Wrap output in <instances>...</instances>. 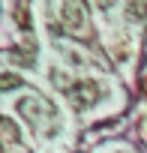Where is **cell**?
Segmentation results:
<instances>
[{"label":"cell","instance_id":"cell-1","mask_svg":"<svg viewBox=\"0 0 147 153\" xmlns=\"http://www.w3.org/2000/svg\"><path fill=\"white\" fill-rule=\"evenodd\" d=\"M42 111H45L48 117H57V108H54L48 99H42V96H21V99H18V114H21L33 129H39Z\"/></svg>","mask_w":147,"mask_h":153},{"label":"cell","instance_id":"cell-2","mask_svg":"<svg viewBox=\"0 0 147 153\" xmlns=\"http://www.w3.org/2000/svg\"><path fill=\"white\" fill-rule=\"evenodd\" d=\"M99 84L96 81H75L69 90H66V96H69V102H72V108H78V111H84V108H90L96 99H99Z\"/></svg>","mask_w":147,"mask_h":153},{"label":"cell","instance_id":"cell-3","mask_svg":"<svg viewBox=\"0 0 147 153\" xmlns=\"http://www.w3.org/2000/svg\"><path fill=\"white\" fill-rule=\"evenodd\" d=\"M63 24H66L72 33H81V27H84L81 0H63Z\"/></svg>","mask_w":147,"mask_h":153},{"label":"cell","instance_id":"cell-4","mask_svg":"<svg viewBox=\"0 0 147 153\" xmlns=\"http://www.w3.org/2000/svg\"><path fill=\"white\" fill-rule=\"evenodd\" d=\"M0 138H3V141H21V132H18V123L12 120V117H3V114H0Z\"/></svg>","mask_w":147,"mask_h":153},{"label":"cell","instance_id":"cell-5","mask_svg":"<svg viewBox=\"0 0 147 153\" xmlns=\"http://www.w3.org/2000/svg\"><path fill=\"white\" fill-rule=\"evenodd\" d=\"M126 18L129 21H144L147 18V3L144 0H129L126 3Z\"/></svg>","mask_w":147,"mask_h":153},{"label":"cell","instance_id":"cell-6","mask_svg":"<svg viewBox=\"0 0 147 153\" xmlns=\"http://www.w3.org/2000/svg\"><path fill=\"white\" fill-rule=\"evenodd\" d=\"M24 81H21V75L18 72H0V93H6V90H18Z\"/></svg>","mask_w":147,"mask_h":153},{"label":"cell","instance_id":"cell-7","mask_svg":"<svg viewBox=\"0 0 147 153\" xmlns=\"http://www.w3.org/2000/svg\"><path fill=\"white\" fill-rule=\"evenodd\" d=\"M51 81H54V84H57V87H60L63 93H66V90H69L72 84H75V81H69V78H66V75H63V72H57V69L51 72Z\"/></svg>","mask_w":147,"mask_h":153},{"label":"cell","instance_id":"cell-8","mask_svg":"<svg viewBox=\"0 0 147 153\" xmlns=\"http://www.w3.org/2000/svg\"><path fill=\"white\" fill-rule=\"evenodd\" d=\"M96 6L99 9H108V6H114V0H96Z\"/></svg>","mask_w":147,"mask_h":153},{"label":"cell","instance_id":"cell-9","mask_svg":"<svg viewBox=\"0 0 147 153\" xmlns=\"http://www.w3.org/2000/svg\"><path fill=\"white\" fill-rule=\"evenodd\" d=\"M0 153H6V150H3V144H0Z\"/></svg>","mask_w":147,"mask_h":153}]
</instances>
